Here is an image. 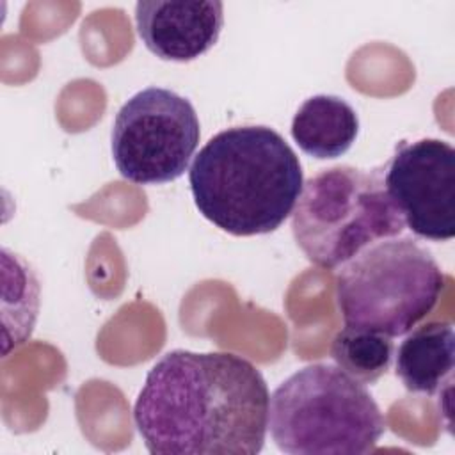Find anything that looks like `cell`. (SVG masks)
<instances>
[{
    "instance_id": "1",
    "label": "cell",
    "mask_w": 455,
    "mask_h": 455,
    "mask_svg": "<svg viewBox=\"0 0 455 455\" xmlns=\"http://www.w3.org/2000/svg\"><path fill=\"white\" fill-rule=\"evenodd\" d=\"M268 402L261 371L245 357L178 348L148 371L133 421L153 455H256Z\"/></svg>"
},
{
    "instance_id": "2",
    "label": "cell",
    "mask_w": 455,
    "mask_h": 455,
    "mask_svg": "<svg viewBox=\"0 0 455 455\" xmlns=\"http://www.w3.org/2000/svg\"><path fill=\"white\" fill-rule=\"evenodd\" d=\"M188 183L199 213L235 236L275 231L302 190L291 146L268 126H233L194 156Z\"/></svg>"
},
{
    "instance_id": "3",
    "label": "cell",
    "mask_w": 455,
    "mask_h": 455,
    "mask_svg": "<svg viewBox=\"0 0 455 455\" xmlns=\"http://www.w3.org/2000/svg\"><path fill=\"white\" fill-rule=\"evenodd\" d=\"M275 446L290 455L370 453L386 419L370 391L339 366L315 363L281 382L268 402Z\"/></svg>"
},
{
    "instance_id": "4",
    "label": "cell",
    "mask_w": 455,
    "mask_h": 455,
    "mask_svg": "<svg viewBox=\"0 0 455 455\" xmlns=\"http://www.w3.org/2000/svg\"><path fill=\"white\" fill-rule=\"evenodd\" d=\"M403 229L405 222L386 190L382 172L352 165L322 169L311 176L291 213L297 245L311 263L329 270Z\"/></svg>"
},
{
    "instance_id": "5",
    "label": "cell",
    "mask_w": 455,
    "mask_h": 455,
    "mask_svg": "<svg viewBox=\"0 0 455 455\" xmlns=\"http://www.w3.org/2000/svg\"><path fill=\"white\" fill-rule=\"evenodd\" d=\"M444 281L435 258L416 240L386 238L343 265L336 300L345 325L396 338L432 313Z\"/></svg>"
},
{
    "instance_id": "6",
    "label": "cell",
    "mask_w": 455,
    "mask_h": 455,
    "mask_svg": "<svg viewBox=\"0 0 455 455\" xmlns=\"http://www.w3.org/2000/svg\"><path fill=\"white\" fill-rule=\"evenodd\" d=\"M199 137V117L187 98L165 87H146L116 114L112 158L124 180L162 185L183 176Z\"/></svg>"
},
{
    "instance_id": "7",
    "label": "cell",
    "mask_w": 455,
    "mask_h": 455,
    "mask_svg": "<svg viewBox=\"0 0 455 455\" xmlns=\"http://www.w3.org/2000/svg\"><path fill=\"white\" fill-rule=\"evenodd\" d=\"M386 190L405 226L427 240L455 235V149L446 140L402 142L384 169Z\"/></svg>"
},
{
    "instance_id": "8",
    "label": "cell",
    "mask_w": 455,
    "mask_h": 455,
    "mask_svg": "<svg viewBox=\"0 0 455 455\" xmlns=\"http://www.w3.org/2000/svg\"><path fill=\"white\" fill-rule=\"evenodd\" d=\"M137 34L164 60L188 62L217 43L224 25L219 0H151L135 5Z\"/></svg>"
},
{
    "instance_id": "9",
    "label": "cell",
    "mask_w": 455,
    "mask_h": 455,
    "mask_svg": "<svg viewBox=\"0 0 455 455\" xmlns=\"http://www.w3.org/2000/svg\"><path fill=\"white\" fill-rule=\"evenodd\" d=\"M455 332L448 322H428L414 329L398 347L395 373L407 391L435 395L451 384Z\"/></svg>"
},
{
    "instance_id": "10",
    "label": "cell",
    "mask_w": 455,
    "mask_h": 455,
    "mask_svg": "<svg viewBox=\"0 0 455 455\" xmlns=\"http://www.w3.org/2000/svg\"><path fill=\"white\" fill-rule=\"evenodd\" d=\"M359 133V117L339 96L307 98L293 116L291 137L309 156L338 158L350 149Z\"/></svg>"
},
{
    "instance_id": "11",
    "label": "cell",
    "mask_w": 455,
    "mask_h": 455,
    "mask_svg": "<svg viewBox=\"0 0 455 455\" xmlns=\"http://www.w3.org/2000/svg\"><path fill=\"white\" fill-rule=\"evenodd\" d=\"M395 345L389 336L345 325L332 339L331 355L345 373L361 384L377 382L393 359Z\"/></svg>"
}]
</instances>
